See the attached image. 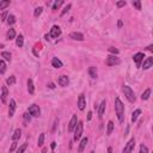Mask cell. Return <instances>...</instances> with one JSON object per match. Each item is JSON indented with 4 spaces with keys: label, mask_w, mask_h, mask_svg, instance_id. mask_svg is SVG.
Segmentation results:
<instances>
[{
    "label": "cell",
    "mask_w": 153,
    "mask_h": 153,
    "mask_svg": "<svg viewBox=\"0 0 153 153\" xmlns=\"http://www.w3.org/2000/svg\"><path fill=\"white\" fill-rule=\"evenodd\" d=\"M115 111H116V115H117L118 122L122 123L123 120H124V105H123L122 101L118 97L115 98Z\"/></svg>",
    "instance_id": "obj_1"
},
{
    "label": "cell",
    "mask_w": 153,
    "mask_h": 153,
    "mask_svg": "<svg viewBox=\"0 0 153 153\" xmlns=\"http://www.w3.org/2000/svg\"><path fill=\"white\" fill-rule=\"evenodd\" d=\"M123 93H124L126 98L128 99L129 102H135V94H134V91L132 90L130 86L124 85V86H123Z\"/></svg>",
    "instance_id": "obj_2"
},
{
    "label": "cell",
    "mask_w": 153,
    "mask_h": 153,
    "mask_svg": "<svg viewBox=\"0 0 153 153\" xmlns=\"http://www.w3.org/2000/svg\"><path fill=\"white\" fill-rule=\"evenodd\" d=\"M82 129H84V122L82 121H78L77 123V127H75L74 129V140H79L82 135Z\"/></svg>",
    "instance_id": "obj_3"
},
{
    "label": "cell",
    "mask_w": 153,
    "mask_h": 153,
    "mask_svg": "<svg viewBox=\"0 0 153 153\" xmlns=\"http://www.w3.org/2000/svg\"><path fill=\"white\" fill-rule=\"evenodd\" d=\"M27 113L31 115V116L38 117L39 115H41V109H39V106L37 105V104H32L31 106H29V109H27Z\"/></svg>",
    "instance_id": "obj_4"
},
{
    "label": "cell",
    "mask_w": 153,
    "mask_h": 153,
    "mask_svg": "<svg viewBox=\"0 0 153 153\" xmlns=\"http://www.w3.org/2000/svg\"><path fill=\"white\" fill-rule=\"evenodd\" d=\"M120 63H121V60L116 56H111V55H109L105 60L106 66H115V65H120Z\"/></svg>",
    "instance_id": "obj_5"
},
{
    "label": "cell",
    "mask_w": 153,
    "mask_h": 153,
    "mask_svg": "<svg viewBox=\"0 0 153 153\" xmlns=\"http://www.w3.org/2000/svg\"><path fill=\"white\" fill-rule=\"evenodd\" d=\"M60 35H61V29H60V26H58V25H54V26L50 29L49 37H51V38H58Z\"/></svg>",
    "instance_id": "obj_6"
},
{
    "label": "cell",
    "mask_w": 153,
    "mask_h": 153,
    "mask_svg": "<svg viewBox=\"0 0 153 153\" xmlns=\"http://www.w3.org/2000/svg\"><path fill=\"white\" fill-rule=\"evenodd\" d=\"M134 147H135V139H130L129 141L127 142V145L123 148V153H132Z\"/></svg>",
    "instance_id": "obj_7"
},
{
    "label": "cell",
    "mask_w": 153,
    "mask_h": 153,
    "mask_svg": "<svg viewBox=\"0 0 153 153\" xmlns=\"http://www.w3.org/2000/svg\"><path fill=\"white\" fill-rule=\"evenodd\" d=\"M144 58H145V54H144V53H136V54L133 56L134 62L136 63L137 67L141 66V62H142V60H144Z\"/></svg>",
    "instance_id": "obj_8"
},
{
    "label": "cell",
    "mask_w": 153,
    "mask_h": 153,
    "mask_svg": "<svg viewBox=\"0 0 153 153\" xmlns=\"http://www.w3.org/2000/svg\"><path fill=\"white\" fill-rule=\"evenodd\" d=\"M77 123H78V117H77V115H73L69 121V124H68V132H73L77 127Z\"/></svg>",
    "instance_id": "obj_9"
},
{
    "label": "cell",
    "mask_w": 153,
    "mask_h": 153,
    "mask_svg": "<svg viewBox=\"0 0 153 153\" xmlns=\"http://www.w3.org/2000/svg\"><path fill=\"white\" fill-rule=\"evenodd\" d=\"M58 82H59L60 86L66 87V86H68V84H69V79H68V77H67V75H60Z\"/></svg>",
    "instance_id": "obj_10"
},
{
    "label": "cell",
    "mask_w": 153,
    "mask_h": 153,
    "mask_svg": "<svg viewBox=\"0 0 153 153\" xmlns=\"http://www.w3.org/2000/svg\"><path fill=\"white\" fill-rule=\"evenodd\" d=\"M85 106H86V101H85V96L84 94H80L79 96V98H78V108H79V110H84L85 109Z\"/></svg>",
    "instance_id": "obj_11"
},
{
    "label": "cell",
    "mask_w": 153,
    "mask_h": 153,
    "mask_svg": "<svg viewBox=\"0 0 153 153\" xmlns=\"http://www.w3.org/2000/svg\"><path fill=\"white\" fill-rule=\"evenodd\" d=\"M7 96H8V91H7V87L6 86H3L1 87V94H0V98H1V102L4 103H7Z\"/></svg>",
    "instance_id": "obj_12"
},
{
    "label": "cell",
    "mask_w": 153,
    "mask_h": 153,
    "mask_svg": "<svg viewBox=\"0 0 153 153\" xmlns=\"http://www.w3.org/2000/svg\"><path fill=\"white\" fill-rule=\"evenodd\" d=\"M15 111H16V101L11 99L10 101V106H8V116L12 117L15 115Z\"/></svg>",
    "instance_id": "obj_13"
},
{
    "label": "cell",
    "mask_w": 153,
    "mask_h": 153,
    "mask_svg": "<svg viewBox=\"0 0 153 153\" xmlns=\"http://www.w3.org/2000/svg\"><path fill=\"white\" fill-rule=\"evenodd\" d=\"M69 37L72 39H75V41H84V35L81 32H72Z\"/></svg>",
    "instance_id": "obj_14"
},
{
    "label": "cell",
    "mask_w": 153,
    "mask_h": 153,
    "mask_svg": "<svg viewBox=\"0 0 153 153\" xmlns=\"http://www.w3.org/2000/svg\"><path fill=\"white\" fill-rule=\"evenodd\" d=\"M105 105H106V102H105V101H102V103H101V105H99V108H98V117L99 118H102L103 115H104Z\"/></svg>",
    "instance_id": "obj_15"
},
{
    "label": "cell",
    "mask_w": 153,
    "mask_h": 153,
    "mask_svg": "<svg viewBox=\"0 0 153 153\" xmlns=\"http://www.w3.org/2000/svg\"><path fill=\"white\" fill-rule=\"evenodd\" d=\"M87 142H89V139H87V137H82V139H81V141H80V145H79V149H78L79 153H82L84 148L86 147Z\"/></svg>",
    "instance_id": "obj_16"
},
{
    "label": "cell",
    "mask_w": 153,
    "mask_h": 153,
    "mask_svg": "<svg viewBox=\"0 0 153 153\" xmlns=\"http://www.w3.org/2000/svg\"><path fill=\"white\" fill-rule=\"evenodd\" d=\"M153 65V58H147V59L144 61V66H142V68L144 69H148V68H151Z\"/></svg>",
    "instance_id": "obj_17"
},
{
    "label": "cell",
    "mask_w": 153,
    "mask_h": 153,
    "mask_svg": "<svg viewBox=\"0 0 153 153\" xmlns=\"http://www.w3.org/2000/svg\"><path fill=\"white\" fill-rule=\"evenodd\" d=\"M63 63L61 62V60H59L58 58H53V60H51V66L55 67V68H61L62 67Z\"/></svg>",
    "instance_id": "obj_18"
},
{
    "label": "cell",
    "mask_w": 153,
    "mask_h": 153,
    "mask_svg": "<svg viewBox=\"0 0 153 153\" xmlns=\"http://www.w3.org/2000/svg\"><path fill=\"white\" fill-rule=\"evenodd\" d=\"M89 74H90L91 78L96 79L97 78V75H98V73H97V68H96L94 66H91L90 68H89Z\"/></svg>",
    "instance_id": "obj_19"
},
{
    "label": "cell",
    "mask_w": 153,
    "mask_h": 153,
    "mask_svg": "<svg viewBox=\"0 0 153 153\" xmlns=\"http://www.w3.org/2000/svg\"><path fill=\"white\" fill-rule=\"evenodd\" d=\"M27 91L30 94H34V92H35V86H34V82L31 79H27Z\"/></svg>",
    "instance_id": "obj_20"
},
{
    "label": "cell",
    "mask_w": 153,
    "mask_h": 153,
    "mask_svg": "<svg viewBox=\"0 0 153 153\" xmlns=\"http://www.w3.org/2000/svg\"><path fill=\"white\" fill-rule=\"evenodd\" d=\"M113 130H114V122L109 121L108 122V128H106V135H111Z\"/></svg>",
    "instance_id": "obj_21"
},
{
    "label": "cell",
    "mask_w": 153,
    "mask_h": 153,
    "mask_svg": "<svg viewBox=\"0 0 153 153\" xmlns=\"http://www.w3.org/2000/svg\"><path fill=\"white\" fill-rule=\"evenodd\" d=\"M16 44L18 46L19 48L23 47V44H24V36L23 35H19L18 37L16 38Z\"/></svg>",
    "instance_id": "obj_22"
},
{
    "label": "cell",
    "mask_w": 153,
    "mask_h": 153,
    "mask_svg": "<svg viewBox=\"0 0 153 153\" xmlns=\"http://www.w3.org/2000/svg\"><path fill=\"white\" fill-rule=\"evenodd\" d=\"M20 134H22V130H20L19 128L16 129L15 130V133H13V135H12V140H13V141H17V140L20 137Z\"/></svg>",
    "instance_id": "obj_23"
},
{
    "label": "cell",
    "mask_w": 153,
    "mask_h": 153,
    "mask_svg": "<svg viewBox=\"0 0 153 153\" xmlns=\"http://www.w3.org/2000/svg\"><path fill=\"white\" fill-rule=\"evenodd\" d=\"M6 22H7L8 25H13V24L16 23V17L13 16V15H8L7 18H6Z\"/></svg>",
    "instance_id": "obj_24"
},
{
    "label": "cell",
    "mask_w": 153,
    "mask_h": 153,
    "mask_svg": "<svg viewBox=\"0 0 153 153\" xmlns=\"http://www.w3.org/2000/svg\"><path fill=\"white\" fill-rule=\"evenodd\" d=\"M141 114V110L140 109H136L135 111L133 113V115H132V122H136L137 117H139V115Z\"/></svg>",
    "instance_id": "obj_25"
},
{
    "label": "cell",
    "mask_w": 153,
    "mask_h": 153,
    "mask_svg": "<svg viewBox=\"0 0 153 153\" xmlns=\"http://www.w3.org/2000/svg\"><path fill=\"white\" fill-rule=\"evenodd\" d=\"M6 84H7L8 86L15 85V84H16V77H15V75H11L10 78H7V79H6Z\"/></svg>",
    "instance_id": "obj_26"
},
{
    "label": "cell",
    "mask_w": 153,
    "mask_h": 153,
    "mask_svg": "<svg viewBox=\"0 0 153 153\" xmlns=\"http://www.w3.org/2000/svg\"><path fill=\"white\" fill-rule=\"evenodd\" d=\"M16 37V31H15V29H8L7 31V39H13Z\"/></svg>",
    "instance_id": "obj_27"
},
{
    "label": "cell",
    "mask_w": 153,
    "mask_h": 153,
    "mask_svg": "<svg viewBox=\"0 0 153 153\" xmlns=\"http://www.w3.org/2000/svg\"><path fill=\"white\" fill-rule=\"evenodd\" d=\"M6 72V62L4 60H0V74H4Z\"/></svg>",
    "instance_id": "obj_28"
},
{
    "label": "cell",
    "mask_w": 153,
    "mask_h": 153,
    "mask_svg": "<svg viewBox=\"0 0 153 153\" xmlns=\"http://www.w3.org/2000/svg\"><path fill=\"white\" fill-rule=\"evenodd\" d=\"M10 1L8 0H3V1H0V10H5V8L7 7V6H10Z\"/></svg>",
    "instance_id": "obj_29"
},
{
    "label": "cell",
    "mask_w": 153,
    "mask_h": 153,
    "mask_svg": "<svg viewBox=\"0 0 153 153\" xmlns=\"http://www.w3.org/2000/svg\"><path fill=\"white\" fill-rule=\"evenodd\" d=\"M149 94H151V89H147V90L142 93V96H141V99L142 101H146V99H148L149 98Z\"/></svg>",
    "instance_id": "obj_30"
},
{
    "label": "cell",
    "mask_w": 153,
    "mask_h": 153,
    "mask_svg": "<svg viewBox=\"0 0 153 153\" xmlns=\"http://www.w3.org/2000/svg\"><path fill=\"white\" fill-rule=\"evenodd\" d=\"M62 4H63V1H62V0H59V1H55L54 4H53V7H51V8H53V11H56V10H58V8H59Z\"/></svg>",
    "instance_id": "obj_31"
},
{
    "label": "cell",
    "mask_w": 153,
    "mask_h": 153,
    "mask_svg": "<svg viewBox=\"0 0 153 153\" xmlns=\"http://www.w3.org/2000/svg\"><path fill=\"white\" fill-rule=\"evenodd\" d=\"M1 56H3L6 61H11V54H10L8 51H3V53H1Z\"/></svg>",
    "instance_id": "obj_32"
},
{
    "label": "cell",
    "mask_w": 153,
    "mask_h": 153,
    "mask_svg": "<svg viewBox=\"0 0 153 153\" xmlns=\"http://www.w3.org/2000/svg\"><path fill=\"white\" fill-rule=\"evenodd\" d=\"M24 117V123H26V124H29V122L31 121V117H30V115H29V113H25V114L23 115ZM25 124V126H26Z\"/></svg>",
    "instance_id": "obj_33"
},
{
    "label": "cell",
    "mask_w": 153,
    "mask_h": 153,
    "mask_svg": "<svg viewBox=\"0 0 153 153\" xmlns=\"http://www.w3.org/2000/svg\"><path fill=\"white\" fill-rule=\"evenodd\" d=\"M42 11H43V8L42 7H37V8H35V12H34V16L37 18V17H39L41 16V13H42Z\"/></svg>",
    "instance_id": "obj_34"
},
{
    "label": "cell",
    "mask_w": 153,
    "mask_h": 153,
    "mask_svg": "<svg viewBox=\"0 0 153 153\" xmlns=\"http://www.w3.org/2000/svg\"><path fill=\"white\" fill-rule=\"evenodd\" d=\"M26 147H27V144H23L19 148L17 149V153H24L25 152V149H26Z\"/></svg>",
    "instance_id": "obj_35"
},
{
    "label": "cell",
    "mask_w": 153,
    "mask_h": 153,
    "mask_svg": "<svg viewBox=\"0 0 153 153\" xmlns=\"http://www.w3.org/2000/svg\"><path fill=\"white\" fill-rule=\"evenodd\" d=\"M43 142H44V133H41L38 137V146H42Z\"/></svg>",
    "instance_id": "obj_36"
},
{
    "label": "cell",
    "mask_w": 153,
    "mask_h": 153,
    "mask_svg": "<svg viewBox=\"0 0 153 153\" xmlns=\"http://www.w3.org/2000/svg\"><path fill=\"white\" fill-rule=\"evenodd\" d=\"M71 7H72V5H71V4H68L67 6H65V7H63V10H62V12H61V16H63L65 13H67V12L71 10Z\"/></svg>",
    "instance_id": "obj_37"
},
{
    "label": "cell",
    "mask_w": 153,
    "mask_h": 153,
    "mask_svg": "<svg viewBox=\"0 0 153 153\" xmlns=\"http://www.w3.org/2000/svg\"><path fill=\"white\" fill-rule=\"evenodd\" d=\"M133 6L136 10H141V3L139 1V0H136V1H133Z\"/></svg>",
    "instance_id": "obj_38"
},
{
    "label": "cell",
    "mask_w": 153,
    "mask_h": 153,
    "mask_svg": "<svg viewBox=\"0 0 153 153\" xmlns=\"http://www.w3.org/2000/svg\"><path fill=\"white\" fill-rule=\"evenodd\" d=\"M140 153H148V148L145 145H141L140 146Z\"/></svg>",
    "instance_id": "obj_39"
},
{
    "label": "cell",
    "mask_w": 153,
    "mask_h": 153,
    "mask_svg": "<svg viewBox=\"0 0 153 153\" xmlns=\"http://www.w3.org/2000/svg\"><path fill=\"white\" fill-rule=\"evenodd\" d=\"M109 51L110 53H113V54H118L120 51H118V49H116V48H114V47H110L109 48Z\"/></svg>",
    "instance_id": "obj_40"
},
{
    "label": "cell",
    "mask_w": 153,
    "mask_h": 153,
    "mask_svg": "<svg viewBox=\"0 0 153 153\" xmlns=\"http://www.w3.org/2000/svg\"><path fill=\"white\" fill-rule=\"evenodd\" d=\"M126 1H117V3H116V6H117V7H123V6H126Z\"/></svg>",
    "instance_id": "obj_41"
},
{
    "label": "cell",
    "mask_w": 153,
    "mask_h": 153,
    "mask_svg": "<svg viewBox=\"0 0 153 153\" xmlns=\"http://www.w3.org/2000/svg\"><path fill=\"white\" fill-rule=\"evenodd\" d=\"M16 147H17V142L13 141V144H12V146H11V148H10V152H13V151L16 149Z\"/></svg>",
    "instance_id": "obj_42"
},
{
    "label": "cell",
    "mask_w": 153,
    "mask_h": 153,
    "mask_svg": "<svg viewBox=\"0 0 153 153\" xmlns=\"http://www.w3.org/2000/svg\"><path fill=\"white\" fill-rule=\"evenodd\" d=\"M6 17H7V13H6V12H4V13H3V16H1V18H3L1 20H6Z\"/></svg>",
    "instance_id": "obj_43"
},
{
    "label": "cell",
    "mask_w": 153,
    "mask_h": 153,
    "mask_svg": "<svg viewBox=\"0 0 153 153\" xmlns=\"http://www.w3.org/2000/svg\"><path fill=\"white\" fill-rule=\"evenodd\" d=\"M48 86H49V89H55L54 82H49V84H48Z\"/></svg>",
    "instance_id": "obj_44"
},
{
    "label": "cell",
    "mask_w": 153,
    "mask_h": 153,
    "mask_svg": "<svg viewBox=\"0 0 153 153\" xmlns=\"http://www.w3.org/2000/svg\"><path fill=\"white\" fill-rule=\"evenodd\" d=\"M91 118H92V113H91V111H89V114H87V120L90 121Z\"/></svg>",
    "instance_id": "obj_45"
},
{
    "label": "cell",
    "mask_w": 153,
    "mask_h": 153,
    "mask_svg": "<svg viewBox=\"0 0 153 153\" xmlns=\"http://www.w3.org/2000/svg\"><path fill=\"white\" fill-rule=\"evenodd\" d=\"M50 147H51V149H54L55 147H56V142H55V141H53V142H51V145H50Z\"/></svg>",
    "instance_id": "obj_46"
},
{
    "label": "cell",
    "mask_w": 153,
    "mask_h": 153,
    "mask_svg": "<svg viewBox=\"0 0 153 153\" xmlns=\"http://www.w3.org/2000/svg\"><path fill=\"white\" fill-rule=\"evenodd\" d=\"M147 49H148L149 51H152L153 50V46H152V44H151V46H148V47H147Z\"/></svg>",
    "instance_id": "obj_47"
},
{
    "label": "cell",
    "mask_w": 153,
    "mask_h": 153,
    "mask_svg": "<svg viewBox=\"0 0 153 153\" xmlns=\"http://www.w3.org/2000/svg\"><path fill=\"white\" fill-rule=\"evenodd\" d=\"M122 24H123V23H122V20H118V23H117L118 27H121V26H122Z\"/></svg>",
    "instance_id": "obj_48"
},
{
    "label": "cell",
    "mask_w": 153,
    "mask_h": 153,
    "mask_svg": "<svg viewBox=\"0 0 153 153\" xmlns=\"http://www.w3.org/2000/svg\"><path fill=\"white\" fill-rule=\"evenodd\" d=\"M108 153H113V148H111V147H109V148H108Z\"/></svg>",
    "instance_id": "obj_49"
},
{
    "label": "cell",
    "mask_w": 153,
    "mask_h": 153,
    "mask_svg": "<svg viewBox=\"0 0 153 153\" xmlns=\"http://www.w3.org/2000/svg\"><path fill=\"white\" fill-rule=\"evenodd\" d=\"M3 47H4V44H1V43H0V48H3Z\"/></svg>",
    "instance_id": "obj_50"
},
{
    "label": "cell",
    "mask_w": 153,
    "mask_h": 153,
    "mask_svg": "<svg viewBox=\"0 0 153 153\" xmlns=\"http://www.w3.org/2000/svg\"><path fill=\"white\" fill-rule=\"evenodd\" d=\"M90 153H94V151H91V152Z\"/></svg>",
    "instance_id": "obj_51"
}]
</instances>
